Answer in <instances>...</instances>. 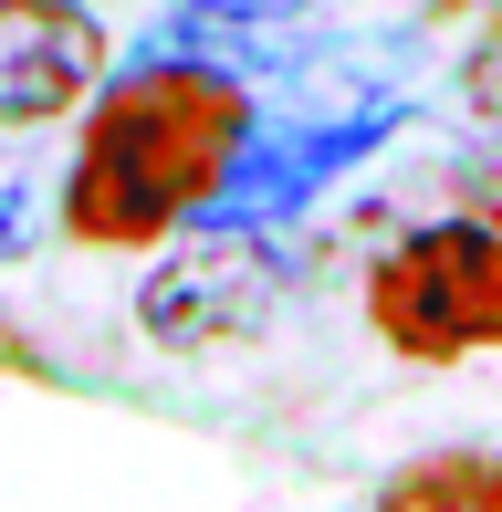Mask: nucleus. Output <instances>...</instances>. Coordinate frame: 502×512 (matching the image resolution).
Listing matches in <instances>:
<instances>
[{
	"label": "nucleus",
	"mask_w": 502,
	"mask_h": 512,
	"mask_svg": "<svg viewBox=\"0 0 502 512\" xmlns=\"http://www.w3.org/2000/svg\"><path fill=\"white\" fill-rule=\"evenodd\" d=\"M272 304H283V262H272L241 220H210L199 241H178L168 262L136 283V324H147L157 345H178V356L241 345Z\"/></svg>",
	"instance_id": "nucleus-4"
},
{
	"label": "nucleus",
	"mask_w": 502,
	"mask_h": 512,
	"mask_svg": "<svg viewBox=\"0 0 502 512\" xmlns=\"http://www.w3.org/2000/svg\"><path fill=\"white\" fill-rule=\"evenodd\" d=\"M105 74V32L84 0H0V126H53Z\"/></svg>",
	"instance_id": "nucleus-5"
},
{
	"label": "nucleus",
	"mask_w": 502,
	"mask_h": 512,
	"mask_svg": "<svg viewBox=\"0 0 502 512\" xmlns=\"http://www.w3.org/2000/svg\"><path fill=\"white\" fill-rule=\"evenodd\" d=\"M398 136V95H335V105H272L241 126V157L231 178H220L210 220H283V209H304L325 178H346L367 147Z\"/></svg>",
	"instance_id": "nucleus-3"
},
{
	"label": "nucleus",
	"mask_w": 502,
	"mask_h": 512,
	"mask_svg": "<svg viewBox=\"0 0 502 512\" xmlns=\"http://www.w3.org/2000/svg\"><path fill=\"white\" fill-rule=\"evenodd\" d=\"M42 230H53V209H42V178L21 168V157H0V262H21Z\"/></svg>",
	"instance_id": "nucleus-7"
},
{
	"label": "nucleus",
	"mask_w": 502,
	"mask_h": 512,
	"mask_svg": "<svg viewBox=\"0 0 502 512\" xmlns=\"http://www.w3.org/2000/svg\"><path fill=\"white\" fill-rule=\"evenodd\" d=\"M377 335L398 356H471V345H502V230L482 220H440L408 251H387L377 272Z\"/></svg>",
	"instance_id": "nucleus-2"
},
{
	"label": "nucleus",
	"mask_w": 502,
	"mask_h": 512,
	"mask_svg": "<svg viewBox=\"0 0 502 512\" xmlns=\"http://www.w3.org/2000/svg\"><path fill=\"white\" fill-rule=\"evenodd\" d=\"M136 53H168V63H210V74H293L304 42H293V11H262V0H178V11L147 21Z\"/></svg>",
	"instance_id": "nucleus-6"
},
{
	"label": "nucleus",
	"mask_w": 502,
	"mask_h": 512,
	"mask_svg": "<svg viewBox=\"0 0 502 512\" xmlns=\"http://www.w3.org/2000/svg\"><path fill=\"white\" fill-rule=\"evenodd\" d=\"M262 11H304V0H262Z\"/></svg>",
	"instance_id": "nucleus-10"
},
{
	"label": "nucleus",
	"mask_w": 502,
	"mask_h": 512,
	"mask_svg": "<svg viewBox=\"0 0 502 512\" xmlns=\"http://www.w3.org/2000/svg\"><path fill=\"white\" fill-rule=\"evenodd\" d=\"M482 105L502 115V21H492V53H482Z\"/></svg>",
	"instance_id": "nucleus-9"
},
{
	"label": "nucleus",
	"mask_w": 502,
	"mask_h": 512,
	"mask_svg": "<svg viewBox=\"0 0 502 512\" xmlns=\"http://www.w3.org/2000/svg\"><path fill=\"white\" fill-rule=\"evenodd\" d=\"M241 84L210 74V63H168V53H136L116 84H105L95 126H84L74 157V199L63 220L84 241H157L178 220H210L220 178L241 157Z\"/></svg>",
	"instance_id": "nucleus-1"
},
{
	"label": "nucleus",
	"mask_w": 502,
	"mask_h": 512,
	"mask_svg": "<svg viewBox=\"0 0 502 512\" xmlns=\"http://www.w3.org/2000/svg\"><path fill=\"white\" fill-rule=\"evenodd\" d=\"M398 512H502V471H471V481H429V492H408Z\"/></svg>",
	"instance_id": "nucleus-8"
}]
</instances>
